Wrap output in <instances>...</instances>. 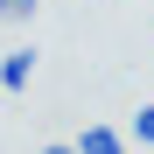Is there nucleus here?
<instances>
[{
    "mask_svg": "<svg viewBox=\"0 0 154 154\" xmlns=\"http://www.w3.org/2000/svg\"><path fill=\"white\" fill-rule=\"evenodd\" d=\"M70 147H77V154H133V147H126V133H112V126H84Z\"/></svg>",
    "mask_w": 154,
    "mask_h": 154,
    "instance_id": "nucleus-1",
    "label": "nucleus"
},
{
    "mask_svg": "<svg viewBox=\"0 0 154 154\" xmlns=\"http://www.w3.org/2000/svg\"><path fill=\"white\" fill-rule=\"evenodd\" d=\"M35 77V49H7V56H0V91H21Z\"/></svg>",
    "mask_w": 154,
    "mask_h": 154,
    "instance_id": "nucleus-2",
    "label": "nucleus"
},
{
    "mask_svg": "<svg viewBox=\"0 0 154 154\" xmlns=\"http://www.w3.org/2000/svg\"><path fill=\"white\" fill-rule=\"evenodd\" d=\"M126 140H140V147H154V105H140V112H133V126H126Z\"/></svg>",
    "mask_w": 154,
    "mask_h": 154,
    "instance_id": "nucleus-3",
    "label": "nucleus"
},
{
    "mask_svg": "<svg viewBox=\"0 0 154 154\" xmlns=\"http://www.w3.org/2000/svg\"><path fill=\"white\" fill-rule=\"evenodd\" d=\"M28 7H35V0H0V21H21Z\"/></svg>",
    "mask_w": 154,
    "mask_h": 154,
    "instance_id": "nucleus-4",
    "label": "nucleus"
},
{
    "mask_svg": "<svg viewBox=\"0 0 154 154\" xmlns=\"http://www.w3.org/2000/svg\"><path fill=\"white\" fill-rule=\"evenodd\" d=\"M42 154H77V147H70V140H49V147H42Z\"/></svg>",
    "mask_w": 154,
    "mask_h": 154,
    "instance_id": "nucleus-5",
    "label": "nucleus"
}]
</instances>
